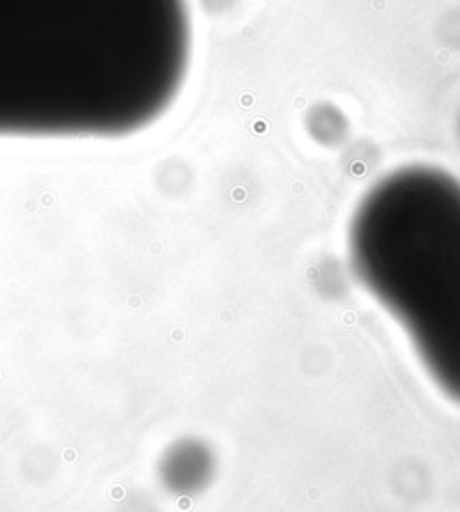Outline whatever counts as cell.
Wrapping results in <instances>:
<instances>
[{
  "instance_id": "obj_4",
  "label": "cell",
  "mask_w": 460,
  "mask_h": 512,
  "mask_svg": "<svg viewBox=\"0 0 460 512\" xmlns=\"http://www.w3.org/2000/svg\"><path fill=\"white\" fill-rule=\"evenodd\" d=\"M308 132L320 144H337L345 137L347 121L337 106H315L308 117Z\"/></svg>"
},
{
  "instance_id": "obj_5",
  "label": "cell",
  "mask_w": 460,
  "mask_h": 512,
  "mask_svg": "<svg viewBox=\"0 0 460 512\" xmlns=\"http://www.w3.org/2000/svg\"><path fill=\"white\" fill-rule=\"evenodd\" d=\"M236 0H207V8L216 9V11H223V9L232 8Z\"/></svg>"
},
{
  "instance_id": "obj_2",
  "label": "cell",
  "mask_w": 460,
  "mask_h": 512,
  "mask_svg": "<svg viewBox=\"0 0 460 512\" xmlns=\"http://www.w3.org/2000/svg\"><path fill=\"white\" fill-rule=\"evenodd\" d=\"M349 248L360 283L460 405L459 178L426 164L392 171L356 207Z\"/></svg>"
},
{
  "instance_id": "obj_1",
  "label": "cell",
  "mask_w": 460,
  "mask_h": 512,
  "mask_svg": "<svg viewBox=\"0 0 460 512\" xmlns=\"http://www.w3.org/2000/svg\"><path fill=\"white\" fill-rule=\"evenodd\" d=\"M187 0H0V139H123L177 101Z\"/></svg>"
},
{
  "instance_id": "obj_3",
  "label": "cell",
  "mask_w": 460,
  "mask_h": 512,
  "mask_svg": "<svg viewBox=\"0 0 460 512\" xmlns=\"http://www.w3.org/2000/svg\"><path fill=\"white\" fill-rule=\"evenodd\" d=\"M171 484L180 493H202L216 477V457L202 442H186L171 457Z\"/></svg>"
}]
</instances>
